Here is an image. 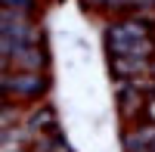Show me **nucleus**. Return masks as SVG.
Returning a JSON list of instances; mask_svg holds the SVG:
<instances>
[{"label":"nucleus","mask_w":155,"mask_h":152,"mask_svg":"<svg viewBox=\"0 0 155 152\" xmlns=\"http://www.w3.org/2000/svg\"><path fill=\"white\" fill-rule=\"evenodd\" d=\"M0 90H6V93L19 96V99H31V96L47 90V78L41 71H16L6 81H0Z\"/></svg>","instance_id":"2"},{"label":"nucleus","mask_w":155,"mask_h":152,"mask_svg":"<svg viewBox=\"0 0 155 152\" xmlns=\"http://www.w3.org/2000/svg\"><path fill=\"white\" fill-rule=\"evenodd\" d=\"M0 106H3V103H0Z\"/></svg>","instance_id":"11"},{"label":"nucleus","mask_w":155,"mask_h":152,"mask_svg":"<svg viewBox=\"0 0 155 152\" xmlns=\"http://www.w3.org/2000/svg\"><path fill=\"white\" fill-rule=\"evenodd\" d=\"M146 115H149V121H155V96L146 103Z\"/></svg>","instance_id":"8"},{"label":"nucleus","mask_w":155,"mask_h":152,"mask_svg":"<svg viewBox=\"0 0 155 152\" xmlns=\"http://www.w3.org/2000/svg\"><path fill=\"white\" fill-rule=\"evenodd\" d=\"M149 71H152V74H155V62H149Z\"/></svg>","instance_id":"10"},{"label":"nucleus","mask_w":155,"mask_h":152,"mask_svg":"<svg viewBox=\"0 0 155 152\" xmlns=\"http://www.w3.org/2000/svg\"><path fill=\"white\" fill-rule=\"evenodd\" d=\"M118 103H121V112H124V115H130L134 109H140V90L134 87V81L121 78V84H118Z\"/></svg>","instance_id":"7"},{"label":"nucleus","mask_w":155,"mask_h":152,"mask_svg":"<svg viewBox=\"0 0 155 152\" xmlns=\"http://www.w3.org/2000/svg\"><path fill=\"white\" fill-rule=\"evenodd\" d=\"M28 131L37 134V137H50V134H56V112L50 109V106H41L37 112H31V118H28Z\"/></svg>","instance_id":"5"},{"label":"nucleus","mask_w":155,"mask_h":152,"mask_svg":"<svg viewBox=\"0 0 155 152\" xmlns=\"http://www.w3.org/2000/svg\"><path fill=\"white\" fill-rule=\"evenodd\" d=\"M106 47L112 56H134V59H149L155 41L152 28L143 19H121L106 28Z\"/></svg>","instance_id":"1"},{"label":"nucleus","mask_w":155,"mask_h":152,"mask_svg":"<svg viewBox=\"0 0 155 152\" xmlns=\"http://www.w3.org/2000/svg\"><path fill=\"white\" fill-rule=\"evenodd\" d=\"M6 62H12L19 71H41L47 65V56H44V50L37 44H22V47H16V53Z\"/></svg>","instance_id":"3"},{"label":"nucleus","mask_w":155,"mask_h":152,"mask_svg":"<svg viewBox=\"0 0 155 152\" xmlns=\"http://www.w3.org/2000/svg\"><path fill=\"white\" fill-rule=\"evenodd\" d=\"M127 152H155V124L149 127H137L124 137Z\"/></svg>","instance_id":"4"},{"label":"nucleus","mask_w":155,"mask_h":152,"mask_svg":"<svg viewBox=\"0 0 155 152\" xmlns=\"http://www.w3.org/2000/svg\"><path fill=\"white\" fill-rule=\"evenodd\" d=\"M149 68V59H134V56H112V71L118 74V78H137L140 71Z\"/></svg>","instance_id":"6"},{"label":"nucleus","mask_w":155,"mask_h":152,"mask_svg":"<svg viewBox=\"0 0 155 152\" xmlns=\"http://www.w3.org/2000/svg\"><path fill=\"white\" fill-rule=\"evenodd\" d=\"M84 3H90V6H93V3H106V0H84Z\"/></svg>","instance_id":"9"}]
</instances>
